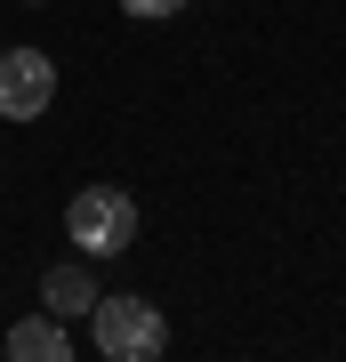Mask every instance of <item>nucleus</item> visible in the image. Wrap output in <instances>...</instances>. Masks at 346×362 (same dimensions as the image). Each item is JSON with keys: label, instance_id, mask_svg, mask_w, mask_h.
<instances>
[{"label": "nucleus", "instance_id": "obj_4", "mask_svg": "<svg viewBox=\"0 0 346 362\" xmlns=\"http://www.w3.org/2000/svg\"><path fill=\"white\" fill-rule=\"evenodd\" d=\"M40 306H49L57 322H89V306H97L89 258H73V266H49V274H40Z\"/></svg>", "mask_w": 346, "mask_h": 362}, {"label": "nucleus", "instance_id": "obj_1", "mask_svg": "<svg viewBox=\"0 0 346 362\" xmlns=\"http://www.w3.org/2000/svg\"><path fill=\"white\" fill-rule=\"evenodd\" d=\"M89 338L105 362H154L169 346V322L161 306H145V298H97L89 306Z\"/></svg>", "mask_w": 346, "mask_h": 362}, {"label": "nucleus", "instance_id": "obj_6", "mask_svg": "<svg viewBox=\"0 0 346 362\" xmlns=\"http://www.w3.org/2000/svg\"><path fill=\"white\" fill-rule=\"evenodd\" d=\"M121 8H129V16H178L185 0H121Z\"/></svg>", "mask_w": 346, "mask_h": 362}, {"label": "nucleus", "instance_id": "obj_5", "mask_svg": "<svg viewBox=\"0 0 346 362\" xmlns=\"http://www.w3.org/2000/svg\"><path fill=\"white\" fill-rule=\"evenodd\" d=\"M8 354H16V362H64V354H73V338H64V322L40 306V314H25V322L8 330Z\"/></svg>", "mask_w": 346, "mask_h": 362}, {"label": "nucleus", "instance_id": "obj_2", "mask_svg": "<svg viewBox=\"0 0 346 362\" xmlns=\"http://www.w3.org/2000/svg\"><path fill=\"white\" fill-rule=\"evenodd\" d=\"M64 233H73L81 258H121L137 242V202L121 185H89V194H73V209H64Z\"/></svg>", "mask_w": 346, "mask_h": 362}, {"label": "nucleus", "instance_id": "obj_3", "mask_svg": "<svg viewBox=\"0 0 346 362\" xmlns=\"http://www.w3.org/2000/svg\"><path fill=\"white\" fill-rule=\"evenodd\" d=\"M57 97V65L40 49H0V113L8 121H40Z\"/></svg>", "mask_w": 346, "mask_h": 362}, {"label": "nucleus", "instance_id": "obj_7", "mask_svg": "<svg viewBox=\"0 0 346 362\" xmlns=\"http://www.w3.org/2000/svg\"><path fill=\"white\" fill-rule=\"evenodd\" d=\"M33 8H40V0H33Z\"/></svg>", "mask_w": 346, "mask_h": 362}]
</instances>
